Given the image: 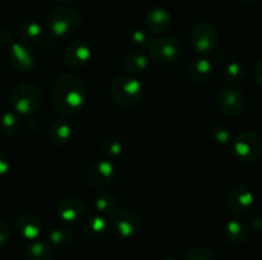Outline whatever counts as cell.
<instances>
[{
	"mask_svg": "<svg viewBox=\"0 0 262 260\" xmlns=\"http://www.w3.org/2000/svg\"><path fill=\"white\" fill-rule=\"evenodd\" d=\"M87 99V87L81 76L72 73L56 78L51 89V102L59 114L68 116L83 109Z\"/></svg>",
	"mask_w": 262,
	"mask_h": 260,
	"instance_id": "1",
	"label": "cell"
},
{
	"mask_svg": "<svg viewBox=\"0 0 262 260\" xmlns=\"http://www.w3.org/2000/svg\"><path fill=\"white\" fill-rule=\"evenodd\" d=\"M82 18L76 9L69 7H55L45 17V27L55 38H68L81 28Z\"/></svg>",
	"mask_w": 262,
	"mask_h": 260,
	"instance_id": "2",
	"label": "cell"
},
{
	"mask_svg": "<svg viewBox=\"0 0 262 260\" xmlns=\"http://www.w3.org/2000/svg\"><path fill=\"white\" fill-rule=\"evenodd\" d=\"M109 93L117 106L129 109L141 101L143 94V86L137 78L125 74V75H119L113 79Z\"/></svg>",
	"mask_w": 262,
	"mask_h": 260,
	"instance_id": "3",
	"label": "cell"
},
{
	"mask_svg": "<svg viewBox=\"0 0 262 260\" xmlns=\"http://www.w3.org/2000/svg\"><path fill=\"white\" fill-rule=\"evenodd\" d=\"M42 92L40 87L31 82H22L13 88L10 93V103L15 112L20 115L36 114L42 106Z\"/></svg>",
	"mask_w": 262,
	"mask_h": 260,
	"instance_id": "4",
	"label": "cell"
},
{
	"mask_svg": "<svg viewBox=\"0 0 262 260\" xmlns=\"http://www.w3.org/2000/svg\"><path fill=\"white\" fill-rule=\"evenodd\" d=\"M109 221L112 231L123 239L135 236L142 226V216L132 206L118 208L110 216Z\"/></svg>",
	"mask_w": 262,
	"mask_h": 260,
	"instance_id": "5",
	"label": "cell"
},
{
	"mask_svg": "<svg viewBox=\"0 0 262 260\" xmlns=\"http://www.w3.org/2000/svg\"><path fill=\"white\" fill-rule=\"evenodd\" d=\"M148 54L154 63L160 66L174 65L182 56V47L178 40L168 36L154 38L148 45Z\"/></svg>",
	"mask_w": 262,
	"mask_h": 260,
	"instance_id": "6",
	"label": "cell"
},
{
	"mask_svg": "<svg viewBox=\"0 0 262 260\" xmlns=\"http://www.w3.org/2000/svg\"><path fill=\"white\" fill-rule=\"evenodd\" d=\"M233 152L243 162H255L262 155V137L252 130L242 132L233 142Z\"/></svg>",
	"mask_w": 262,
	"mask_h": 260,
	"instance_id": "7",
	"label": "cell"
},
{
	"mask_svg": "<svg viewBox=\"0 0 262 260\" xmlns=\"http://www.w3.org/2000/svg\"><path fill=\"white\" fill-rule=\"evenodd\" d=\"M219 42V32L216 27L209 22H201L189 32V45L196 53H210Z\"/></svg>",
	"mask_w": 262,
	"mask_h": 260,
	"instance_id": "8",
	"label": "cell"
},
{
	"mask_svg": "<svg viewBox=\"0 0 262 260\" xmlns=\"http://www.w3.org/2000/svg\"><path fill=\"white\" fill-rule=\"evenodd\" d=\"M217 110L225 117H235L245 109V96L235 87H225L217 94Z\"/></svg>",
	"mask_w": 262,
	"mask_h": 260,
	"instance_id": "9",
	"label": "cell"
},
{
	"mask_svg": "<svg viewBox=\"0 0 262 260\" xmlns=\"http://www.w3.org/2000/svg\"><path fill=\"white\" fill-rule=\"evenodd\" d=\"M117 177V168L110 160L95 161L87 171V181L95 189H104L112 185Z\"/></svg>",
	"mask_w": 262,
	"mask_h": 260,
	"instance_id": "10",
	"label": "cell"
},
{
	"mask_svg": "<svg viewBox=\"0 0 262 260\" xmlns=\"http://www.w3.org/2000/svg\"><path fill=\"white\" fill-rule=\"evenodd\" d=\"M92 56L91 45L86 40H73L63 53V63L69 69H81Z\"/></svg>",
	"mask_w": 262,
	"mask_h": 260,
	"instance_id": "11",
	"label": "cell"
},
{
	"mask_svg": "<svg viewBox=\"0 0 262 260\" xmlns=\"http://www.w3.org/2000/svg\"><path fill=\"white\" fill-rule=\"evenodd\" d=\"M253 203H255V196L247 186L237 185L228 191L227 206L235 216L247 214L252 209Z\"/></svg>",
	"mask_w": 262,
	"mask_h": 260,
	"instance_id": "12",
	"label": "cell"
},
{
	"mask_svg": "<svg viewBox=\"0 0 262 260\" xmlns=\"http://www.w3.org/2000/svg\"><path fill=\"white\" fill-rule=\"evenodd\" d=\"M8 61L13 69L20 73L31 71L36 65V58L30 50V46L20 42H15L8 48Z\"/></svg>",
	"mask_w": 262,
	"mask_h": 260,
	"instance_id": "13",
	"label": "cell"
},
{
	"mask_svg": "<svg viewBox=\"0 0 262 260\" xmlns=\"http://www.w3.org/2000/svg\"><path fill=\"white\" fill-rule=\"evenodd\" d=\"M87 203L77 196H69L63 199L58 205V216L66 223L79 222L87 213Z\"/></svg>",
	"mask_w": 262,
	"mask_h": 260,
	"instance_id": "14",
	"label": "cell"
},
{
	"mask_svg": "<svg viewBox=\"0 0 262 260\" xmlns=\"http://www.w3.org/2000/svg\"><path fill=\"white\" fill-rule=\"evenodd\" d=\"M171 24H173V17L165 8L156 7L146 13L145 25L148 28V31L156 33V35L168 32Z\"/></svg>",
	"mask_w": 262,
	"mask_h": 260,
	"instance_id": "15",
	"label": "cell"
},
{
	"mask_svg": "<svg viewBox=\"0 0 262 260\" xmlns=\"http://www.w3.org/2000/svg\"><path fill=\"white\" fill-rule=\"evenodd\" d=\"M15 231L22 239L35 241L42 231V223L35 214L22 213L15 221Z\"/></svg>",
	"mask_w": 262,
	"mask_h": 260,
	"instance_id": "16",
	"label": "cell"
},
{
	"mask_svg": "<svg viewBox=\"0 0 262 260\" xmlns=\"http://www.w3.org/2000/svg\"><path fill=\"white\" fill-rule=\"evenodd\" d=\"M43 28L35 20H22L17 27V37L26 46L38 45L43 40Z\"/></svg>",
	"mask_w": 262,
	"mask_h": 260,
	"instance_id": "17",
	"label": "cell"
},
{
	"mask_svg": "<svg viewBox=\"0 0 262 260\" xmlns=\"http://www.w3.org/2000/svg\"><path fill=\"white\" fill-rule=\"evenodd\" d=\"M148 66V58L142 50L140 48H135V50L129 51L125 54L122 61V68L128 75H138L142 74L143 71L147 69Z\"/></svg>",
	"mask_w": 262,
	"mask_h": 260,
	"instance_id": "18",
	"label": "cell"
},
{
	"mask_svg": "<svg viewBox=\"0 0 262 260\" xmlns=\"http://www.w3.org/2000/svg\"><path fill=\"white\" fill-rule=\"evenodd\" d=\"M212 73H214V68H212L211 61L205 58L193 59L187 68L188 78L197 84L206 83L211 78Z\"/></svg>",
	"mask_w": 262,
	"mask_h": 260,
	"instance_id": "19",
	"label": "cell"
},
{
	"mask_svg": "<svg viewBox=\"0 0 262 260\" xmlns=\"http://www.w3.org/2000/svg\"><path fill=\"white\" fill-rule=\"evenodd\" d=\"M73 127L66 119H55L50 124L48 130L49 140L54 145H64L71 140Z\"/></svg>",
	"mask_w": 262,
	"mask_h": 260,
	"instance_id": "20",
	"label": "cell"
},
{
	"mask_svg": "<svg viewBox=\"0 0 262 260\" xmlns=\"http://www.w3.org/2000/svg\"><path fill=\"white\" fill-rule=\"evenodd\" d=\"M110 221L105 218L102 214H95L90 217L83 223L84 236L91 240H100L107 235L110 231Z\"/></svg>",
	"mask_w": 262,
	"mask_h": 260,
	"instance_id": "21",
	"label": "cell"
},
{
	"mask_svg": "<svg viewBox=\"0 0 262 260\" xmlns=\"http://www.w3.org/2000/svg\"><path fill=\"white\" fill-rule=\"evenodd\" d=\"M248 235H250V229H248V226L245 222L233 219V221H229L225 223L224 236L230 244H243L248 239Z\"/></svg>",
	"mask_w": 262,
	"mask_h": 260,
	"instance_id": "22",
	"label": "cell"
},
{
	"mask_svg": "<svg viewBox=\"0 0 262 260\" xmlns=\"http://www.w3.org/2000/svg\"><path fill=\"white\" fill-rule=\"evenodd\" d=\"M23 121L18 112L7 111L0 115V134L5 137H12L19 133Z\"/></svg>",
	"mask_w": 262,
	"mask_h": 260,
	"instance_id": "23",
	"label": "cell"
},
{
	"mask_svg": "<svg viewBox=\"0 0 262 260\" xmlns=\"http://www.w3.org/2000/svg\"><path fill=\"white\" fill-rule=\"evenodd\" d=\"M119 208V201L115 194L109 191H102L95 199V209L102 216H112Z\"/></svg>",
	"mask_w": 262,
	"mask_h": 260,
	"instance_id": "24",
	"label": "cell"
},
{
	"mask_svg": "<svg viewBox=\"0 0 262 260\" xmlns=\"http://www.w3.org/2000/svg\"><path fill=\"white\" fill-rule=\"evenodd\" d=\"M27 260H53V249L50 244L41 240H35L26 249Z\"/></svg>",
	"mask_w": 262,
	"mask_h": 260,
	"instance_id": "25",
	"label": "cell"
},
{
	"mask_svg": "<svg viewBox=\"0 0 262 260\" xmlns=\"http://www.w3.org/2000/svg\"><path fill=\"white\" fill-rule=\"evenodd\" d=\"M49 240L54 246L66 249V247L71 246L73 242V233L71 229L66 228V227H56L49 233Z\"/></svg>",
	"mask_w": 262,
	"mask_h": 260,
	"instance_id": "26",
	"label": "cell"
},
{
	"mask_svg": "<svg viewBox=\"0 0 262 260\" xmlns=\"http://www.w3.org/2000/svg\"><path fill=\"white\" fill-rule=\"evenodd\" d=\"M246 78V66L241 63H230L225 66L224 79L227 83H241Z\"/></svg>",
	"mask_w": 262,
	"mask_h": 260,
	"instance_id": "27",
	"label": "cell"
},
{
	"mask_svg": "<svg viewBox=\"0 0 262 260\" xmlns=\"http://www.w3.org/2000/svg\"><path fill=\"white\" fill-rule=\"evenodd\" d=\"M123 145L117 138H107L101 143V152L106 160H114L122 154Z\"/></svg>",
	"mask_w": 262,
	"mask_h": 260,
	"instance_id": "28",
	"label": "cell"
},
{
	"mask_svg": "<svg viewBox=\"0 0 262 260\" xmlns=\"http://www.w3.org/2000/svg\"><path fill=\"white\" fill-rule=\"evenodd\" d=\"M186 260H215V255L209 247L197 246L187 252Z\"/></svg>",
	"mask_w": 262,
	"mask_h": 260,
	"instance_id": "29",
	"label": "cell"
},
{
	"mask_svg": "<svg viewBox=\"0 0 262 260\" xmlns=\"http://www.w3.org/2000/svg\"><path fill=\"white\" fill-rule=\"evenodd\" d=\"M212 138H214L216 143L228 144L230 142V139H232V133H230V130L227 126H219L212 133Z\"/></svg>",
	"mask_w": 262,
	"mask_h": 260,
	"instance_id": "30",
	"label": "cell"
},
{
	"mask_svg": "<svg viewBox=\"0 0 262 260\" xmlns=\"http://www.w3.org/2000/svg\"><path fill=\"white\" fill-rule=\"evenodd\" d=\"M14 43H15V37H14V33H13L12 31L8 30V28H3V30H0V45L9 48L10 46H13Z\"/></svg>",
	"mask_w": 262,
	"mask_h": 260,
	"instance_id": "31",
	"label": "cell"
},
{
	"mask_svg": "<svg viewBox=\"0 0 262 260\" xmlns=\"http://www.w3.org/2000/svg\"><path fill=\"white\" fill-rule=\"evenodd\" d=\"M10 240V228L4 219L0 218V249L7 246Z\"/></svg>",
	"mask_w": 262,
	"mask_h": 260,
	"instance_id": "32",
	"label": "cell"
},
{
	"mask_svg": "<svg viewBox=\"0 0 262 260\" xmlns=\"http://www.w3.org/2000/svg\"><path fill=\"white\" fill-rule=\"evenodd\" d=\"M130 37H132L133 43L137 46H145L146 43L151 42L150 38H148V36H147V33L142 30H136L135 32L132 33V36H130ZM148 45H150V43H148Z\"/></svg>",
	"mask_w": 262,
	"mask_h": 260,
	"instance_id": "33",
	"label": "cell"
},
{
	"mask_svg": "<svg viewBox=\"0 0 262 260\" xmlns=\"http://www.w3.org/2000/svg\"><path fill=\"white\" fill-rule=\"evenodd\" d=\"M9 168H10L9 158L7 157V154H5V153H3L2 150H0V176L8 173Z\"/></svg>",
	"mask_w": 262,
	"mask_h": 260,
	"instance_id": "34",
	"label": "cell"
},
{
	"mask_svg": "<svg viewBox=\"0 0 262 260\" xmlns=\"http://www.w3.org/2000/svg\"><path fill=\"white\" fill-rule=\"evenodd\" d=\"M253 75H255L256 83L260 86V88H262V59L256 63L255 69H253Z\"/></svg>",
	"mask_w": 262,
	"mask_h": 260,
	"instance_id": "35",
	"label": "cell"
},
{
	"mask_svg": "<svg viewBox=\"0 0 262 260\" xmlns=\"http://www.w3.org/2000/svg\"><path fill=\"white\" fill-rule=\"evenodd\" d=\"M25 125H26V129H27L28 132H31V133H36L41 127V125L38 124L37 119H33V117L28 119L27 121H26Z\"/></svg>",
	"mask_w": 262,
	"mask_h": 260,
	"instance_id": "36",
	"label": "cell"
},
{
	"mask_svg": "<svg viewBox=\"0 0 262 260\" xmlns=\"http://www.w3.org/2000/svg\"><path fill=\"white\" fill-rule=\"evenodd\" d=\"M252 226L253 228L257 229V231H262V216L261 214H257L252 218Z\"/></svg>",
	"mask_w": 262,
	"mask_h": 260,
	"instance_id": "37",
	"label": "cell"
},
{
	"mask_svg": "<svg viewBox=\"0 0 262 260\" xmlns=\"http://www.w3.org/2000/svg\"><path fill=\"white\" fill-rule=\"evenodd\" d=\"M58 3H63V4H68V3H74V2H78V0H55Z\"/></svg>",
	"mask_w": 262,
	"mask_h": 260,
	"instance_id": "38",
	"label": "cell"
},
{
	"mask_svg": "<svg viewBox=\"0 0 262 260\" xmlns=\"http://www.w3.org/2000/svg\"><path fill=\"white\" fill-rule=\"evenodd\" d=\"M239 3H243V4H251V3L256 2V0H238Z\"/></svg>",
	"mask_w": 262,
	"mask_h": 260,
	"instance_id": "39",
	"label": "cell"
},
{
	"mask_svg": "<svg viewBox=\"0 0 262 260\" xmlns=\"http://www.w3.org/2000/svg\"><path fill=\"white\" fill-rule=\"evenodd\" d=\"M159 260H177V259H174V257H169V256H165V257H161V259H159Z\"/></svg>",
	"mask_w": 262,
	"mask_h": 260,
	"instance_id": "40",
	"label": "cell"
}]
</instances>
